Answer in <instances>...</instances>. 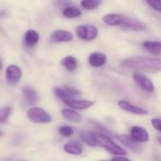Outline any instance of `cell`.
Instances as JSON below:
<instances>
[{
  "label": "cell",
  "mask_w": 161,
  "mask_h": 161,
  "mask_svg": "<svg viewBox=\"0 0 161 161\" xmlns=\"http://www.w3.org/2000/svg\"><path fill=\"white\" fill-rule=\"evenodd\" d=\"M39 42V33L33 29H29L25 32V42L27 46H34Z\"/></svg>",
  "instance_id": "obj_19"
},
{
  "label": "cell",
  "mask_w": 161,
  "mask_h": 161,
  "mask_svg": "<svg viewBox=\"0 0 161 161\" xmlns=\"http://www.w3.org/2000/svg\"><path fill=\"white\" fill-rule=\"evenodd\" d=\"M118 141L125 147H127L128 149L132 150V151H140L141 150V145L139 144L140 142H138L137 141H135L134 139H132L131 137L128 136H117Z\"/></svg>",
  "instance_id": "obj_13"
},
{
  "label": "cell",
  "mask_w": 161,
  "mask_h": 161,
  "mask_svg": "<svg viewBox=\"0 0 161 161\" xmlns=\"http://www.w3.org/2000/svg\"><path fill=\"white\" fill-rule=\"evenodd\" d=\"M80 137H81L82 141L87 145H89L91 147L98 146V142H97V139H96L95 133H92V132H82L80 134Z\"/></svg>",
  "instance_id": "obj_21"
},
{
  "label": "cell",
  "mask_w": 161,
  "mask_h": 161,
  "mask_svg": "<svg viewBox=\"0 0 161 161\" xmlns=\"http://www.w3.org/2000/svg\"><path fill=\"white\" fill-rule=\"evenodd\" d=\"M22 77V71L16 65H9L6 70V78L8 82L17 83Z\"/></svg>",
  "instance_id": "obj_11"
},
{
  "label": "cell",
  "mask_w": 161,
  "mask_h": 161,
  "mask_svg": "<svg viewBox=\"0 0 161 161\" xmlns=\"http://www.w3.org/2000/svg\"><path fill=\"white\" fill-rule=\"evenodd\" d=\"M123 26L128 27L130 29L136 30V31H142V30H145L146 29V25L144 24H142V22L134 19V18H130L125 16L124 23H123Z\"/></svg>",
  "instance_id": "obj_14"
},
{
  "label": "cell",
  "mask_w": 161,
  "mask_h": 161,
  "mask_svg": "<svg viewBox=\"0 0 161 161\" xmlns=\"http://www.w3.org/2000/svg\"><path fill=\"white\" fill-rule=\"evenodd\" d=\"M56 6L59 8H65L72 5V0H56Z\"/></svg>",
  "instance_id": "obj_28"
},
{
  "label": "cell",
  "mask_w": 161,
  "mask_h": 161,
  "mask_svg": "<svg viewBox=\"0 0 161 161\" xmlns=\"http://www.w3.org/2000/svg\"><path fill=\"white\" fill-rule=\"evenodd\" d=\"M151 123H152V125L154 126L155 129H157L158 131L161 132V119L154 118V119H152Z\"/></svg>",
  "instance_id": "obj_29"
},
{
  "label": "cell",
  "mask_w": 161,
  "mask_h": 161,
  "mask_svg": "<svg viewBox=\"0 0 161 161\" xmlns=\"http://www.w3.org/2000/svg\"><path fill=\"white\" fill-rule=\"evenodd\" d=\"M65 105H67L69 108H75L77 110H84V109H88L91 107H92L94 105L93 101H90V100H77V99H68L63 101Z\"/></svg>",
  "instance_id": "obj_7"
},
{
  "label": "cell",
  "mask_w": 161,
  "mask_h": 161,
  "mask_svg": "<svg viewBox=\"0 0 161 161\" xmlns=\"http://www.w3.org/2000/svg\"><path fill=\"white\" fill-rule=\"evenodd\" d=\"M64 151L70 155H75V156H78L81 155L83 152V147L82 145L75 141H71L69 142H67L64 145Z\"/></svg>",
  "instance_id": "obj_16"
},
{
  "label": "cell",
  "mask_w": 161,
  "mask_h": 161,
  "mask_svg": "<svg viewBox=\"0 0 161 161\" xmlns=\"http://www.w3.org/2000/svg\"><path fill=\"white\" fill-rule=\"evenodd\" d=\"M112 160H126L128 161L129 159L127 158H125V157H124V155H117V156H115L114 158H111Z\"/></svg>",
  "instance_id": "obj_31"
},
{
  "label": "cell",
  "mask_w": 161,
  "mask_h": 161,
  "mask_svg": "<svg viewBox=\"0 0 161 161\" xmlns=\"http://www.w3.org/2000/svg\"><path fill=\"white\" fill-rule=\"evenodd\" d=\"M62 14L64 17L66 18H76V17H79L81 15V10L78 9L77 8H75V7H72V6H69L65 8H63V11H62Z\"/></svg>",
  "instance_id": "obj_22"
},
{
  "label": "cell",
  "mask_w": 161,
  "mask_h": 161,
  "mask_svg": "<svg viewBox=\"0 0 161 161\" xmlns=\"http://www.w3.org/2000/svg\"><path fill=\"white\" fill-rule=\"evenodd\" d=\"M58 132L61 136L63 137H66V138H69L71 136H73L74 134V129L69 126V125H63V126H60L58 128Z\"/></svg>",
  "instance_id": "obj_26"
},
{
  "label": "cell",
  "mask_w": 161,
  "mask_h": 161,
  "mask_svg": "<svg viewBox=\"0 0 161 161\" xmlns=\"http://www.w3.org/2000/svg\"><path fill=\"white\" fill-rule=\"evenodd\" d=\"M61 65L69 72H73L75 71L76 68H77V65H78V62H77V59L75 58V57H72V56H67L65 57L64 58L61 59L60 61Z\"/></svg>",
  "instance_id": "obj_18"
},
{
  "label": "cell",
  "mask_w": 161,
  "mask_h": 161,
  "mask_svg": "<svg viewBox=\"0 0 161 161\" xmlns=\"http://www.w3.org/2000/svg\"><path fill=\"white\" fill-rule=\"evenodd\" d=\"M2 67H3V64H2V62H1V60H0V70L2 69Z\"/></svg>",
  "instance_id": "obj_33"
},
{
  "label": "cell",
  "mask_w": 161,
  "mask_h": 161,
  "mask_svg": "<svg viewBox=\"0 0 161 161\" xmlns=\"http://www.w3.org/2000/svg\"><path fill=\"white\" fill-rule=\"evenodd\" d=\"M133 78L137 82V84L144 91L148 92H153L155 91L154 83L141 72H135L133 74Z\"/></svg>",
  "instance_id": "obj_5"
},
{
  "label": "cell",
  "mask_w": 161,
  "mask_h": 161,
  "mask_svg": "<svg viewBox=\"0 0 161 161\" xmlns=\"http://www.w3.org/2000/svg\"><path fill=\"white\" fill-rule=\"evenodd\" d=\"M102 3V0H81L80 4L81 7L85 9H95L97 8Z\"/></svg>",
  "instance_id": "obj_23"
},
{
  "label": "cell",
  "mask_w": 161,
  "mask_h": 161,
  "mask_svg": "<svg viewBox=\"0 0 161 161\" xmlns=\"http://www.w3.org/2000/svg\"><path fill=\"white\" fill-rule=\"evenodd\" d=\"M130 137L138 142H146L150 140L148 131L142 126H133L130 129Z\"/></svg>",
  "instance_id": "obj_8"
},
{
  "label": "cell",
  "mask_w": 161,
  "mask_h": 161,
  "mask_svg": "<svg viewBox=\"0 0 161 161\" xmlns=\"http://www.w3.org/2000/svg\"><path fill=\"white\" fill-rule=\"evenodd\" d=\"M95 136H96V139H97L98 145L103 147L108 153H110L112 155H115V156H117V155H124V156H125L127 154L125 149H124L120 145L116 144L107 135L102 134V133H95Z\"/></svg>",
  "instance_id": "obj_2"
},
{
  "label": "cell",
  "mask_w": 161,
  "mask_h": 161,
  "mask_svg": "<svg viewBox=\"0 0 161 161\" xmlns=\"http://www.w3.org/2000/svg\"><path fill=\"white\" fill-rule=\"evenodd\" d=\"M142 46L149 52L158 55L161 53V42L145 41L142 42Z\"/></svg>",
  "instance_id": "obj_20"
},
{
  "label": "cell",
  "mask_w": 161,
  "mask_h": 161,
  "mask_svg": "<svg viewBox=\"0 0 161 161\" xmlns=\"http://www.w3.org/2000/svg\"><path fill=\"white\" fill-rule=\"evenodd\" d=\"M118 106L125 111L135 114V115H147L148 114V110L143 108H140L137 106H134L132 104H130L129 102H127L126 100H120L118 102Z\"/></svg>",
  "instance_id": "obj_6"
},
{
  "label": "cell",
  "mask_w": 161,
  "mask_h": 161,
  "mask_svg": "<svg viewBox=\"0 0 161 161\" xmlns=\"http://www.w3.org/2000/svg\"><path fill=\"white\" fill-rule=\"evenodd\" d=\"M23 95H24L25 101L30 105L36 104L39 101V96H38L37 92L31 87H28V86L24 87L23 88Z\"/></svg>",
  "instance_id": "obj_15"
},
{
  "label": "cell",
  "mask_w": 161,
  "mask_h": 161,
  "mask_svg": "<svg viewBox=\"0 0 161 161\" xmlns=\"http://www.w3.org/2000/svg\"><path fill=\"white\" fill-rule=\"evenodd\" d=\"M108 57L102 52H92L89 57V63L92 67H102L107 63Z\"/></svg>",
  "instance_id": "obj_10"
},
{
  "label": "cell",
  "mask_w": 161,
  "mask_h": 161,
  "mask_svg": "<svg viewBox=\"0 0 161 161\" xmlns=\"http://www.w3.org/2000/svg\"><path fill=\"white\" fill-rule=\"evenodd\" d=\"M11 113L10 108H0V124H4L8 121Z\"/></svg>",
  "instance_id": "obj_25"
},
{
  "label": "cell",
  "mask_w": 161,
  "mask_h": 161,
  "mask_svg": "<svg viewBox=\"0 0 161 161\" xmlns=\"http://www.w3.org/2000/svg\"><path fill=\"white\" fill-rule=\"evenodd\" d=\"M61 114L62 116L69 122H73V123H79L81 122L82 118L81 115L76 112L75 110L73 109H69V108H65L61 110Z\"/></svg>",
  "instance_id": "obj_17"
},
{
  "label": "cell",
  "mask_w": 161,
  "mask_h": 161,
  "mask_svg": "<svg viewBox=\"0 0 161 161\" xmlns=\"http://www.w3.org/2000/svg\"><path fill=\"white\" fill-rule=\"evenodd\" d=\"M125 15L119 13H108L103 16V22L108 25H123Z\"/></svg>",
  "instance_id": "obj_12"
},
{
  "label": "cell",
  "mask_w": 161,
  "mask_h": 161,
  "mask_svg": "<svg viewBox=\"0 0 161 161\" xmlns=\"http://www.w3.org/2000/svg\"><path fill=\"white\" fill-rule=\"evenodd\" d=\"M122 65L126 68H131L148 73L161 72V58L150 57H131L125 59Z\"/></svg>",
  "instance_id": "obj_1"
},
{
  "label": "cell",
  "mask_w": 161,
  "mask_h": 161,
  "mask_svg": "<svg viewBox=\"0 0 161 161\" xmlns=\"http://www.w3.org/2000/svg\"><path fill=\"white\" fill-rule=\"evenodd\" d=\"M145 1L152 8L161 12V0H145Z\"/></svg>",
  "instance_id": "obj_27"
},
{
  "label": "cell",
  "mask_w": 161,
  "mask_h": 161,
  "mask_svg": "<svg viewBox=\"0 0 161 161\" xmlns=\"http://www.w3.org/2000/svg\"><path fill=\"white\" fill-rule=\"evenodd\" d=\"M76 35L79 39L84 41H93L98 36V28L93 25H79L75 29Z\"/></svg>",
  "instance_id": "obj_4"
},
{
  "label": "cell",
  "mask_w": 161,
  "mask_h": 161,
  "mask_svg": "<svg viewBox=\"0 0 161 161\" xmlns=\"http://www.w3.org/2000/svg\"><path fill=\"white\" fill-rule=\"evenodd\" d=\"M27 118L36 124H49L52 117L41 108H31L27 110Z\"/></svg>",
  "instance_id": "obj_3"
},
{
  "label": "cell",
  "mask_w": 161,
  "mask_h": 161,
  "mask_svg": "<svg viewBox=\"0 0 161 161\" xmlns=\"http://www.w3.org/2000/svg\"><path fill=\"white\" fill-rule=\"evenodd\" d=\"M73 34L68 30L58 29L55 30L51 35V41L54 42H68L73 40Z\"/></svg>",
  "instance_id": "obj_9"
},
{
  "label": "cell",
  "mask_w": 161,
  "mask_h": 161,
  "mask_svg": "<svg viewBox=\"0 0 161 161\" xmlns=\"http://www.w3.org/2000/svg\"><path fill=\"white\" fill-rule=\"evenodd\" d=\"M63 88L72 95V96H75V95H78L80 94V91L75 89V88H72V87H69V86H63Z\"/></svg>",
  "instance_id": "obj_30"
},
{
  "label": "cell",
  "mask_w": 161,
  "mask_h": 161,
  "mask_svg": "<svg viewBox=\"0 0 161 161\" xmlns=\"http://www.w3.org/2000/svg\"><path fill=\"white\" fill-rule=\"evenodd\" d=\"M158 143L161 145V136H158Z\"/></svg>",
  "instance_id": "obj_32"
},
{
  "label": "cell",
  "mask_w": 161,
  "mask_h": 161,
  "mask_svg": "<svg viewBox=\"0 0 161 161\" xmlns=\"http://www.w3.org/2000/svg\"><path fill=\"white\" fill-rule=\"evenodd\" d=\"M54 93H55V95L58 97V98H59V99H61L62 101H65V100H68V99H71L73 96L62 87V88H59V87H56V88H54Z\"/></svg>",
  "instance_id": "obj_24"
},
{
  "label": "cell",
  "mask_w": 161,
  "mask_h": 161,
  "mask_svg": "<svg viewBox=\"0 0 161 161\" xmlns=\"http://www.w3.org/2000/svg\"><path fill=\"white\" fill-rule=\"evenodd\" d=\"M0 135H1V131H0Z\"/></svg>",
  "instance_id": "obj_34"
}]
</instances>
